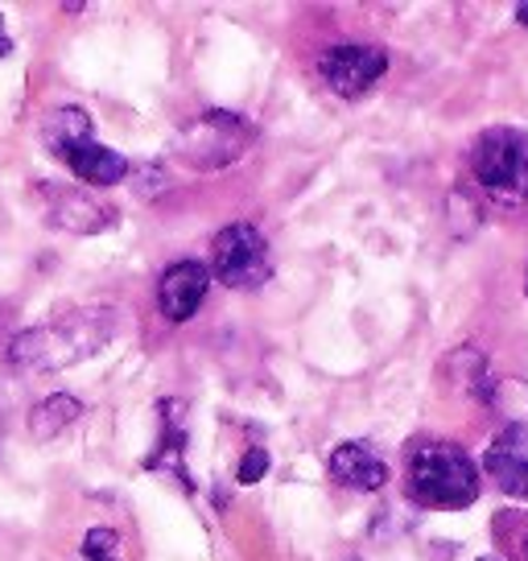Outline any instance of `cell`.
Segmentation results:
<instances>
[{
	"mask_svg": "<svg viewBox=\"0 0 528 561\" xmlns=\"http://www.w3.org/2000/svg\"><path fill=\"white\" fill-rule=\"evenodd\" d=\"M112 331H116L112 310H83V314H67L50 327L18 334L9 355H13V364L30 371H58L95 355L112 339Z\"/></svg>",
	"mask_w": 528,
	"mask_h": 561,
	"instance_id": "1",
	"label": "cell"
},
{
	"mask_svg": "<svg viewBox=\"0 0 528 561\" xmlns=\"http://www.w3.org/2000/svg\"><path fill=\"white\" fill-rule=\"evenodd\" d=\"M409 491L422 508H471L479 500V471L455 442H425L409 458Z\"/></svg>",
	"mask_w": 528,
	"mask_h": 561,
	"instance_id": "2",
	"label": "cell"
},
{
	"mask_svg": "<svg viewBox=\"0 0 528 561\" xmlns=\"http://www.w3.org/2000/svg\"><path fill=\"white\" fill-rule=\"evenodd\" d=\"M475 178L495 207L528 203V133L520 128H487L475 145Z\"/></svg>",
	"mask_w": 528,
	"mask_h": 561,
	"instance_id": "3",
	"label": "cell"
},
{
	"mask_svg": "<svg viewBox=\"0 0 528 561\" xmlns=\"http://www.w3.org/2000/svg\"><path fill=\"white\" fill-rule=\"evenodd\" d=\"M252 124H244L231 112H207L182 133V158L198 170H219L228 161H240L252 145Z\"/></svg>",
	"mask_w": 528,
	"mask_h": 561,
	"instance_id": "4",
	"label": "cell"
},
{
	"mask_svg": "<svg viewBox=\"0 0 528 561\" xmlns=\"http://www.w3.org/2000/svg\"><path fill=\"white\" fill-rule=\"evenodd\" d=\"M211 268L215 277L228 289H252L268 277V244L252 224H231L215 236L211 248Z\"/></svg>",
	"mask_w": 528,
	"mask_h": 561,
	"instance_id": "5",
	"label": "cell"
},
{
	"mask_svg": "<svg viewBox=\"0 0 528 561\" xmlns=\"http://www.w3.org/2000/svg\"><path fill=\"white\" fill-rule=\"evenodd\" d=\"M388 70V54L380 46H331L318 58V75L322 83L343 95V100H359L371 91Z\"/></svg>",
	"mask_w": 528,
	"mask_h": 561,
	"instance_id": "6",
	"label": "cell"
},
{
	"mask_svg": "<svg viewBox=\"0 0 528 561\" xmlns=\"http://www.w3.org/2000/svg\"><path fill=\"white\" fill-rule=\"evenodd\" d=\"M211 289V268L198 261H177L170 264L158 280V310L170 322H186L198 314V306Z\"/></svg>",
	"mask_w": 528,
	"mask_h": 561,
	"instance_id": "7",
	"label": "cell"
},
{
	"mask_svg": "<svg viewBox=\"0 0 528 561\" xmlns=\"http://www.w3.org/2000/svg\"><path fill=\"white\" fill-rule=\"evenodd\" d=\"M483 467L495 479V488L508 491L512 500H528V434L525 425H508L483 450Z\"/></svg>",
	"mask_w": 528,
	"mask_h": 561,
	"instance_id": "8",
	"label": "cell"
},
{
	"mask_svg": "<svg viewBox=\"0 0 528 561\" xmlns=\"http://www.w3.org/2000/svg\"><path fill=\"white\" fill-rule=\"evenodd\" d=\"M331 479L352 491H380L388 483V467L368 442H343L331 450Z\"/></svg>",
	"mask_w": 528,
	"mask_h": 561,
	"instance_id": "9",
	"label": "cell"
},
{
	"mask_svg": "<svg viewBox=\"0 0 528 561\" xmlns=\"http://www.w3.org/2000/svg\"><path fill=\"white\" fill-rule=\"evenodd\" d=\"M62 161H67V165L74 170V178H83L88 186H116V182L128 174V161H124L116 149H107V145H95V140H83V145H74V149Z\"/></svg>",
	"mask_w": 528,
	"mask_h": 561,
	"instance_id": "10",
	"label": "cell"
},
{
	"mask_svg": "<svg viewBox=\"0 0 528 561\" xmlns=\"http://www.w3.org/2000/svg\"><path fill=\"white\" fill-rule=\"evenodd\" d=\"M83 140H91V116L83 107H58V112L46 116V145L58 158H67Z\"/></svg>",
	"mask_w": 528,
	"mask_h": 561,
	"instance_id": "11",
	"label": "cell"
},
{
	"mask_svg": "<svg viewBox=\"0 0 528 561\" xmlns=\"http://www.w3.org/2000/svg\"><path fill=\"white\" fill-rule=\"evenodd\" d=\"M74 417H83V404L74 401V397H67V392H58L50 401L34 404V413H30V434H34L37 442H50V438H58Z\"/></svg>",
	"mask_w": 528,
	"mask_h": 561,
	"instance_id": "12",
	"label": "cell"
},
{
	"mask_svg": "<svg viewBox=\"0 0 528 561\" xmlns=\"http://www.w3.org/2000/svg\"><path fill=\"white\" fill-rule=\"evenodd\" d=\"M54 224L71 231H100L107 224V215L83 194H54Z\"/></svg>",
	"mask_w": 528,
	"mask_h": 561,
	"instance_id": "13",
	"label": "cell"
},
{
	"mask_svg": "<svg viewBox=\"0 0 528 561\" xmlns=\"http://www.w3.org/2000/svg\"><path fill=\"white\" fill-rule=\"evenodd\" d=\"M83 553L88 561H120V537L112 528H91L83 537Z\"/></svg>",
	"mask_w": 528,
	"mask_h": 561,
	"instance_id": "14",
	"label": "cell"
},
{
	"mask_svg": "<svg viewBox=\"0 0 528 561\" xmlns=\"http://www.w3.org/2000/svg\"><path fill=\"white\" fill-rule=\"evenodd\" d=\"M264 471H268V450L252 446V450L244 455V462H240L236 479H240V483H256V479H264Z\"/></svg>",
	"mask_w": 528,
	"mask_h": 561,
	"instance_id": "15",
	"label": "cell"
},
{
	"mask_svg": "<svg viewBox=\"0 0 528 561\" xmlns=\"http://www.w3.org/2000/svg\"><path fill=\"white\" fill-rule=\"evenodd\" d=\"M9 50H13V42H9V37L0 34V58H4V54H9Z\"/></svg>",
	"mask_w": 528,
	"mask_h": 561,
	"instance_id": "16",
	"label": "cell"
},
{
	"mask_svg": "<svg viewBox=\"0 0 528 561\" xmlns=\"http://www.w3.org/2000/svg\"><path fill=\"white\" fill-rule=\"evenodd\" d=\"M516 21H520V25H528V4H520V9H516Z\"/></svg>",
	"mask_w": 528,
	"mask_h": 561,
	"instance_id": "17",
	"label": "cell"
},
{
	"mask_svg": "<svg viewBox=\"0 0 528 561\" xmlns=\"http://www.w3.org/2000/svg\"><path fill=\"white\" fill-rule=\"evenodd\" d=\"M525 294H528V268H525Z\"/></svg>",
	"mask_w": 528,
	"mask_h": 561,
	"instance_id": "18",
	"label": "cell"
},
{
	"mask_svg": "<svg viewBox=\"0 0 528 561\" xmlns=\"http://www.w3.org/2000/svg\"><path fill=\"white\" fill-rule=\"evenodd\" d=\"M479 561H500V558H479Z\"/></svg>",
	"mask_w": 528,
	"mask_h": 561,
	"instance_id": "19",
	"label": "cell"
}]
</instances>
